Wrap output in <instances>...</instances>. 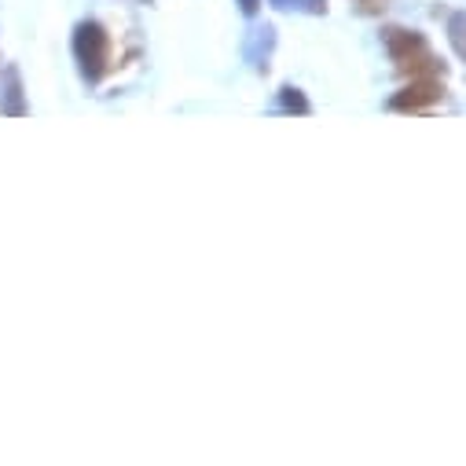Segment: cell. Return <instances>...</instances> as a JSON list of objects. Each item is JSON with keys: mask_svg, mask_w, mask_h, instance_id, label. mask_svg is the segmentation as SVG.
<instances>
[{"mask_svg": "<svg viewBox=\"0 0 466 466\" xmlns=\"http://www.w3.org/2000/svg\"><path fill=\"white\" fill-rule=\"evenodd\" d=\"M74 56L81 63L85 81H99L106 74V66H110V37L96 19H85L74 30Z\"/></svg>", "mask_w": 466, "mask_h": 466, "instance_id": "1", "label": "cell"}, {"mask_svg": "<svg viewBox=\"0 0 466 466\" xmlns=\"http://www.w3.org/2000/svg\"><path fill=\"white\" fill-rule=\"evenodd\" d=\"M441 96H444V88H441V81L437 77H415L408 88H400L393 99H390V110H426V106H433V103H441Z\"/></svg>", "mask_w": 466, "mask_h": 466, "instance_id": "2", "label": "cell"}, {"mask_svg": "<svg viewBox=\"0 0 466 466\" xmlns=\"http://www.w3.org/2000/svg\"><path fill=\"white\" fill-rule=\"evenodd\" d=\"M30 106L23 99V77L15 66L5 70V88H0V114H8V118H23Z\"/></svg>", "mask_w": 466, "mask_h": 466, "instance_id": "3", "label": "cell"}, {"mask_svg": "<svg viewBox=\"0 0 466 466\" xmlns=\"http://www.w3.org/2000/svg\"><path fill=\"white\" fill-rule=\"evenodd\" d=\"M386 48H390V56L397 59V63H408L411 56H419V52H426V41H422V34H415V30H386Z\"/></svg>", "mask_w": 466, "mask_h": 466, "instance_id": "4", "label": "cell"}, {"mask_svg": "<svg viewBox=\"0 0 466 466\" xmlns=\"http://www.w3.org/2000/svg\"><path fill=\"white\" fill-rule=\"evenodd\" d=\"M272 45H276V30H272V26H261V30H254V37H250V48H247L250 63H258V66L265 70V56L272 52Z\"/></svg>", "mask_w": 466, "mask_h": 466, "instance_id": "5", "label": "cell"}, {"mask_svg": "<svg viewBox=\"0 0 466 466\" xmlns=\"http://www.w3.org/2000/svg\"><path fill=\"white\" fill-rule=\"evenodd\" d=\"M448 41H451L455 56L466 59V12H455V15L448 19Z\"/></svg>", "mask_w": 466, "mask_h": 466, "instance_id": "6", "label": "cell"}, {"mask_svg": "<svg viewBox=\"0 0 466 466\" xmlns=\"http://www.w3.org/2000/svg\"><path fill=\"white\" fill-rule=\"evenodd\" d=\"M279 106H283V110H290V114H309V99H305L294 85H287V88L279 92Z\"/></svg>", "mask_w": 466, "mask_h": 466, "instance_id": "7", "label": "cell"}, {"mask_svg": "<svg viewBox=\"0 0 466 466\" xmlns=\"http://www.w3.org/2000/svg\"><path fill=\"white\" fill-rule=\"evenodd\" d=\"M276 8H298V12H309V15H323L327 12V0H272Z\"/></svg>", "mask_w": 466, "mask_h": 466, "instance_id": "8", "label": "cell"}, {"mask_svg": "<svg viewBox=\"0 0 466 466\" xmlns=\"http://www.w3.org/2000/svg\"><path fill=\"white\" fill-rule=\"evenodd\" d=\"M239 8H243V15H258V8H261V0H239Z\"/></svg>", "mask_w": 466, "mask_h": 466, "instance_id": "9", "label": "cell"}, {"mask_svg": "<svg viewBox=\"0 0 466 466\" xmlns=\"http://www.w3.org/2000/svg\"><path fill=\"white\" fill-rule=\"evenodd\" d=\"M147 5H151V0H147Z\"/></svg>", "mask_w": 466, "mask_h": 466, "instance_id": "10", "label": "cell"}]
</instances>
